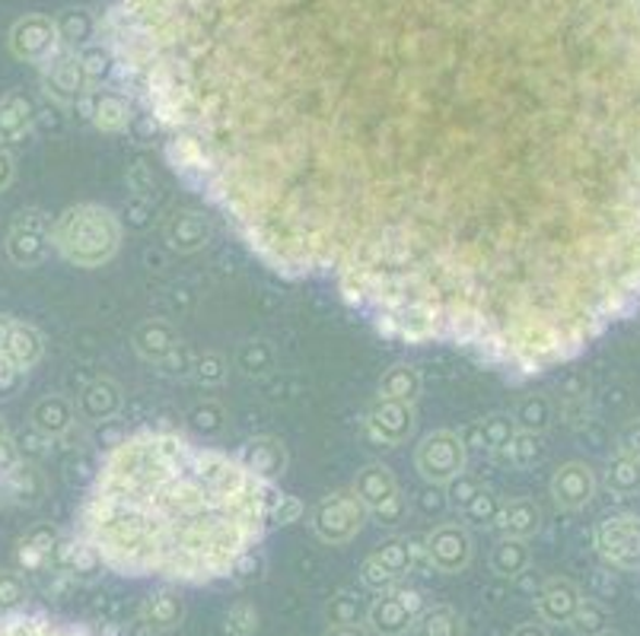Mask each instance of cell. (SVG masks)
Returning a JSON list of instances; mask_svg holds the SVG:
<instances>
[{"instance_id":"cell-19","label":"cell","mask_w":640,"mask_h":636,"mask_svg":"<svg viewBox=\"0 0 640 636\" xmlns=\"http://www.w3.org/2000/svg\"><path fill=\"white\" fill-rule=\"evenodd\" d=\"M131 344H134V353H137L144 363H160V366L182 347L179 332L172 328L167 319H147V322H140V325L134 328Z\"/></svg>"},{"instance_id":"cell-4","label":"cell","mask_w":640,"mask_h":636,"mask_svg":"<svg viewBox=\"0 0 640 636\" xmlns=\"http://www.w3.org/2000/svg\"><path fill=\"white\" fill-rule=\"evenodd\" d=\"M367 519H370V509L357 500L354 490L329 494L309 512V525H312L316 538L325 541V545H347L350 538L360 535Z\"/></svg>"},{"instance_id":"cell-31","label":"cell","mask_w":640,"mask_h":636,"mask_svg":"<svg viewBox=\"0 0 640 636\" xmlns=\"http://www.w3.org/2000/svg\"><path fill=\"white\" fill-rule=\"evenodd\" d=\"M602 484L612 497H635L640 490V459L615 452L605 465Z\"/></svg>"},{"instance_id":"cell-52","label":"cell","mask_w":640,"mask_h":636,"mask_svg":"<svg viewBox=\"0 0 640 636\" xmlns=\"http://www.w3.org/2000/svg\"><path fill=\"white\" fill-rule=\"evenodd\" d=\"M125 223H128L131 229H147L150 223H153V204H150V198H131L128 208H125Z\"/></svg>"},{"instance_id":"cell-29","label":"cell","mask_w":640,"mask_h":636,"mask_svg":"<svg viewBox=\"0 0 640 636\" xmlns=\"http://www.w3.org/2000/svg\"><path fill=\"white\" fill-rule=\"evenodd\" d=\"M421 373L411 366V363H395L389 366L380 379V398H389V401H402V404H415L421 398Z\"/></svg>"},{"instance_id":"cell-61","label":"cell","mask_w":640,"mask_h":636,"mask_svg":"<svg viewBox=\"0 0 640 636\" xmlns=\"http://www.w3.org/2000/svg\"><path fill=\"white\" fill-rule=\"evenodd\" d=\"M3 436H10V429H7V424H3V417H0V439H3Z\"/></svg>"},{"instance_id":"cell-34","label":"cell","mask_w":640,"mask_h":636,"mask_svg":"<svg viewBox=\"0 0 640 636\" xmlns=\"http://www.w3.org/2000/svg\"><path fill=\"white\" fill-rule=\"evenodd\" d=\"M516 421V429H526V433H545L549 426L555 424V404L545 398V395H526L513 414Z\"/></svg>"},{"instance_id":"cell-22","label":"cell","mask_w":640,"mask_h":636,"mask_svg":"<svg viewBox=\"0 0 640 636\" xmlns=\"http://www.w3.org/2000/svg\"><path fill=\"white\" fill-rule=\"evenodd\" d=\"M77 424V408L71 398L64 395H45L33 404V414H29V426L36 433H42L45 439H61L67 436Z\"/></svg>"},{"instance_id":"cell-54","label":"cell","mask_w":640,"mask_h":636,"mask_svg":"<svg viewBox=\"0 0 640 636\" xmlns=\"http://www.w3.org/2000/svg\"><path fill=\"white\" fill-rule=\"evenodd\" d=\"M58 532L51 528V525H36V528H29L26 535H23V545H29V548H36V551H42L51 557L54 551V545H58Z\"/></svg>"},{"instance_id":"cell-27","label":"cell","mask_w":640,"mask_h":636,"mask_svg":"<svg viewBox=\"0 0 640 636\" xmlns=\"http://www.w3.org/2000/svg\"><path fill=\"white\" fill-rule=\"evenodd\" d=\"M350 490L357 494V500H360L364 507L373 512L377 507H383L389 497L398 494V481H395V474H392L389 467L380 465V462H373V465L357 471Z\"/></svg>"},{"instance_id":"cell-45","label":"cell","mask_w":640,"mask_h":636,"mask_svg":"<svg viewBox=\"0 0 640 636\" xmlns=\"http://www.w3.org/2000/svg\"><path fill=\"white\" fill-rule=\"evenodd\" d=\"M10 325H13V319L10 315H0V395H7V391H13L20 382H23V373L10 363V357H7V335H10Z\"/></svg>"},{"instance_id":"cell-47","label":"cell","mask_w":640,"mask_h":636,"mask_svg":"<svg viewBox=\"0 0 640 636\" xmlns=\"http://www.w3.org/2000/svg\"><path fill=\"white\" fill-rule=\"evenodd\" d=\"M26 601V583L20 573H0V614H16Z\"/></svg>"},{"instance_id":"cell-20","label":"cell","mask_w":640,"mask_h":636,"mask_svg":"<svg viewBox=\"0 0 640 636\" xmlns=\"http://www.w3.org/2000/svg\"><path fill=\"white\" fill-rule=\"evenodd\" d=\"M236 459L249 467V471H256L258 477H264V481H274V477H281L287 471V449L274 436H253V439H246L239 446Z\"/></svg>"},{"instance_id":"cell-24","label":"cell","mask_w":640,"mask_h":636,"mask_svg":"<svg viewBox=\"0 0 640 636\" xmlns=\"http://www.w3.org/2000/svg\"><path fill=\"white\" fill-rule=\"evenodd\" d=\"M7 357H10V363H13L23 376H29V370H36L39 360L45 357L42 332H39L36 325H29V322L13 319L10 335H7Z\"/></svg>"},{"instance_id":"cell-8","label":"cell","mask_w":640,"mask_h":636,"mask_svg":"<svg viewBox=\"0 0 640 636\" xmlns=\"http://www.w3.org/2000/svg\"><path fill=\"white\" fill-rule=\"evenodd\" d=\"M3 252L16 264V267H36L42 264L51 249V216L42 211H23L16 213L7 239H3Z\"/></svg>"},{"instance_id":"cell-14","label":"cell","mask_w":640,"mask_h":636,"mask_svg":"<svg viewBox=\"0 0 640 636\" xmlns=\"http://www.w3.org/2000/svg\"><path fill=\"white\" fill-rule=\"evenodd\" d=\"M213 236V223L211 216L205 211H195V208H185V211H175L167 220L163 226V239L170 246V252L175 254H195L201 252Z\"/></svg>"},{"instance_id":"cell-28","label":"cell","mask_w":640,"mask_h":636,"mask_svg":"<svg viewBox=\"0 0 640 636\" xmlns=\"http://www.w3.org/2000/svg\"><path fill=\"white\" fill-rule=\"evenodd\" d=\"M494 525H497L507 538H522V541H529L532 535L542 532V509H539V503L526 500V497H519V500H504L501 515H497Z\"/></svg>"},{"instance_id":"cell-6","label":"cell","mask_w":640,"mask_h":636,"mask_svg":"<svg viewBox=\"0 0 640 636\" xmlns=\"http://www.w3.org/2000/svg\"><path fill=\"white\" fill-rule=\"evenodd\" d=\"M466 459H469V449H466L463 436L450 433V429H436L421 439V446L415 452V467L430 487H446L453 477H459L466 471Z\"/></svg>"},{"instance_id":"cell-16","label":"cell","mask_w":640,"mask_h":636,"mask_svg":"<svg viewBox=\"0 0 640 636\" xmlns=\"http://www.w3.org/2000/svg\"><path fill=\"white\" fill-rule=\"evenodd\" d=\"M122 404H125L122 385L115 379L99 376V379H93L81 391L74 408H77V417L86 421V424H109L122 411Z\"/></svg>"},{"instance_id":"cell-17","label":"cell","mask_w":640,"mask_h":636,"mask_svg":"<svg viewBox=\"0 0 640 636\" xmlns=\"http://www.w3.org/2000/svg\"><path fill=\"white\" fill-rule=\"evenodd\" d=\"M36 102L26 96V92H7L0 96V147H13V144H23L29 134H33V125H36Z\"/></svg>"},{"instance_id":"cell-18","label":"cell","mask_w":640,"mask_h":636,"mask_svg":"<svg viewBox=\"0 0 640 636\" xmlns=\"http://www.w3.org/2000/svg\"><path fill=\"white\" fill-rule=\"evenodd\" d=\"M0 494H3V503L39 507L45 500V494H48V481H45L42 467L23 459L13 471H7L0 477Z\"/></svg>"},{"instance_id":"cell-56","label":"cell","mask_w":640,"mask_h":636,"mask_svg":"<svg viewBox=\"0 0 640 636\" xmlns=\"http://www.w3.org/2000/svg\"><path fill=\"white\" fill-rule=\"evenodd\" d=\"M618 452L640 459V421H631L618 433Z\"/></svg>"},{"instance_id":"cell-5","label":"cell","mask_w":640,"mask_h":636,"mask_svg":"<svg viewBox=\"0 0 640 636\" xmlns=\"http://www.w3.org/2000/svg\"><path fill=\"white\" fill-rule=\"evenodd\" d=\"M427 601L421 589L395 586L389 593H380L367 604V631L377 636H405L411 634L415 621L424 614Z\"/></svg>"},{"instance_id":"cell-32","label":"cell","mask_w":640,"mask_h":636,"mask_svg":"<svg viewBox=\"0 0 640 636\" xmlns=\"http://www.w3.org/2000/svg\"><path fill=\"white\" fill-rule=\"evenodd\" d=\"M529 560H532V551H529V541L522 538H501L491 551V570L501 576V579H516L529 570Z\"/></svg>"},{"instance_id":"cell-51","label":"cell","mask_w":640,"mask_h":636,"mask_svg":"<svg viewBox=\"0 0 640 636\" xmlns=\"http://www.w3.org/2000/svg\"><path fill=\"white\" fill-rule=\"evenodd\" d=\"M264 573V557H261V551H249L243 553L239 560H236V566H233V573H230V579H236V583H253V579H258Z\"/></svg>"},{"instance_id":"cell-25","label":"cell","mask_w":640,"mask_h":636,"mask_svg":"<svg viewBox=\"0 0 640 636\" xmlns=\"http://www.w3.org/2000/svg\"><path fill=\"white\" fill-rule=\"evenodd\" d=\"M137 618L147 621L153 631L170 634V631H175V627L182 624V618H185V601H182V595L175 593L170 583H167L163 589H153V593L144 598Z\"/></svg>"},{"instance_id":"cell-59","label":"cell","mask_w":640,"mask_h":636,"mask_svg":"<svg viewBox=\"0 0 640 636\" xmlns=\"http://www.w3.org/2000/svg\"><path fill=\"white\" fill-rule=\"evenodd\" d=\"M322 636H370V634L357 624V627H325V634Z\"/></svg>"},{"instance_id":"cell-38","label":"cell","mask_w":640,"mask_h":636,"mask_svg":"<svg viewBox=\"0 0 640 636\" xmlns=\"http://www.w3.org/2000/svg\"><path fill=\"white\" fill-rule=\"evenodd\" d=\"M364 618H367V608L357 601V595L354 593L332 595L329 604H325V621H329V627H357V624H364Z\"/></svg>"},{"instance_id":"cell-58","label":"cell","mask_w":640,"mask_h":636,"mask_svg":"<svg viewBox=\"0 0 640 636\" xmlns=\"http://www.w3.org/2000/svg\"><path fill=\"white\" fill-rule=\"evenodd\" d=\"M510 636H549V627L545 624H519Z\"/></svg>"},{"instance_id":"cell-43","label":"cell","mask_w":640,"mask_h":636,"mask_svg":"<svg viewBox=\"0 0 640 636\" xmlns=\"http://www.w3.org/2000/svg\"><path fill=\"white\" fill-rule=\"evenodd\" d=\"M230 376V363H226V357L223 353H198L195 360H192V379L198 382V385H205V388H213V385H223Z\"/></svg>"},{"instance_id":"cell-12","label":"cell","mask_w":640,"mask_h":636,"mask_svg":"<svg viewBox=\"0 0 640 636\" xmlns=\"http://www.w3.org/2000/svg\"><path fill=\"white\" fill-rule=\"evenodd\" d=\"M77 109H81V115H84L86 122L96 130H102V134H122L134 122V102L119 89L89 86L81 96Z\"/></svg>"},{"instance_id":"cell-3","label":"cell","mask_w":640,"mask_h":636,"mask_svg":"<svg viewBox=\"0 0 640 636\" xmlns=\"http://www.w3.org/2000/svg\"><path fill=\"white\" fill-rule=\"evenodd\" d=\"M51 249L74 267H102L122 249V216L102 204H74L51 220Z\"/></svg>"},{"instance_id":"cell-48","label":"cell","mask_w":640,"mask_h":636,"mask_svg":"<svg viewBox=\"0 0 640 636\" xmlns=\"http://www.w3.org/2000/svg\"><path fill=\"white\" fill-rule=\"evenodd\" d=\"M303 503H299V497L294 494H281L278 490V497H274V507H271V525H294L303 519Z\"/></svg>"},{"instance_id":"cell-62","label":"cell","mask_w":640,"mask_h":636,"mask_svg":"<svg viewBox=\"0 0 640 636\" xmlns=\"http://www.w3.org/2000/svg\"><path fill=\"white\" fill-rule=\"evenodd\" d=\"M599 636H618V634H608V631H605V634H599Z\"/></svg>"},{"instance_id":"cell-26","label":"cell","mask_w":640,"mask_h":636,"mask_svg":"<svg viewBox=\"0 0 640 636\" xmlns=\"http://www.w3.org/2000/svg\"><path fill=\"white\" fill-rule=\"evenodd\" d=\"M54 29H58L64 48L81 51V48L99 39V13H93L86 7H67L54 16Z\"/></svg>"},{"instance_id":"cell-23","label":"cell","mask_w":640,"mask_h":636,"mask_svg":"<svg viewBox=\"0 0 640 636\" xmlns=\"http://www.w3.org/2000/svg\"><path fill=\"white\" fill-rule=\"evenodd\" d=\"M0 636H99L96 631H86L71 621H54L48 614H3L0 618Z\"/></svg>"},{"instance_id":"cell-41","label":"cell","mask_w":640,"mask_h":636,"mask_svg":"<svg viewBox=\"0 0 640 636\" xmlns=\"http://www.w3.org/2000/svg\"><path fill=\"white\" fill-rule=\"evenodd\" d=\"M501 507H504V500H501L494 490L478 487V494H475L459 512H463V519H466L469 525H494L497 515H501Z\"/></svg>"},{"instance_id":"cell-15","label":"cell","mask_w":640,"mask_h":636,"mask_svg":"<svg viewBox=\"0 0 640 636\" xmlns=\"http://www.w3.org/2000/svg\"><path fill=\"white\" fill-rule=\"evenodd\" d=\"M596 497V474L583 462H567L552 474V500L561 509H583Z\"/></svg>"},{"instance_id":"cell-13","label":"cell","mask_w":640,"mask_h":636,"mask_svg":"<svg viewBox=\"0 0 640 636\" xmlns=\"http://www.w3.org/2000/svg\"><path fill=\"white\" fill-rule=\"evenodd\" d=\"M364 429L380 446H402L415 433V404L377 398L364 414Z\"/></svg>"},{"instance_id":"cell-21","label":"cell","mask_w":640,"mask_h":636,"mask_svg":"<svg viewBox=\"0 0 640 636\" xmlns=\"http://www.w3.org/2000/svg\"><path fill=\"white\" fill-rule=\"evenodd\" d=\"M583 595L580 589L570 583V579H549L542 589H539V598H536V608H539V618L545 624H555V627H567L574 611L580 608Z\"/></svg>"},{"instance_id":"cell-33","label":"cell","mask_w":640,"mask_h":636,"mask_svg":"<svg viewBox=\"0 0 640 636\" xmlns=\"http://www.w3.org/2000/svg\"><path fill=\"white\" fill-rule=\"evenodd\" d=\"M418 551H421V548H418L411 538H389V541H383V545L373 551V557L383 563L395 579H402V576H408V573L415 570Z\"/></svg>"},{"instance_id":"cell-42","label":"cell","mask_w":640,"mask_h":636,"mask_svg":"<svg viewBox=\"0 0 640 636\" xmlns=\"http://www.w3.org/2000/svg\"><path fill=\"white\" fill-rule=\"evenodd\" d=\"M507 459H510L516 467L539 465V462L545 459V442H542V433H526V429H516L510 449H507Z\"/></svg>"},{"instance_id":"cell-10","label":"cell","mask_w":640,"mask_h":636,"mask_svg":"<svg viewBox=\"0 0 640 636\" xmlns=\"http://www.w3.org/2000/svg\"><path fill=\"white\" fill-rule=\"evenodd\" d=\"M421 551H424L427 563H430L436 573L456 576V573H463L471 563L475 545H471V535L466 525H459V522H443V525H436V528L427 535Z\"/></svg>"},{"instance_id":"cell-57","label":"cell","mask_w":640,"mask_h":636,"mask_svg":"<svg viewBox=\"0 0 640 636\" xmlns=\"http://www.w3.org/2000/svg\"><path fill=\"white\" fill-rule=\"evenodd\" d=\"M13 178H16V157L7 147H0V191H7Z\"/></svg>"},{"instance_id":"cell-53","label":"cell","mask_w":640,"mask_h":636,"mask_svg":"<svg viewBox=\"0 0 640 636\" xmlns=\"http://www.w3.org/2000/svg\"><path fill=\"white\" fill-rule=\"evenodd\" d=\"M128 185L131 191L137 195V198H147L153 188H157V178H153V170L147 166V163H134L128 166Z\"/></svg>"},{"instance_id":"cell-55","label":"cell","mask_w":640,"mask_h":636,"mask_svg":"<svg viewBox=\"0 0 640 636\" xmlns=\"http://www.w3.org/2000/svg\"><path fill=\"white\" fill-rule=\"evenodd\" d=\"M373 515L383 522V525H398L402 519H405V497L402 494H395V497H389L383 507L373 509Z\"/></svg>"},{"instance_id":"cell-11","label":"cell","mask_w":640,"mask_h":636,"mask_svg":"<svg viewBox=\"0 0 640 636\" xmlns=\"http://www.w3.org/2000/svg\"><path fill=\"white\" fill-rule=\"evenodd\" d=\"M39 80H42V92L58 102V105H77L81 96L89 89V80L81 64V54L74 48H61L51 61H45L39 67Z\"/></svg>"},{"instance_id":"cell-9","label":"cell","mask_w":640,"mask_h":636,"mask_svg":"<svg viewBox=\"0 0 640 636\" xmlns=\"http://www.w3.org/2000/svg\"><path fill=\"white\" fill-rule=\"evenodd\" d=\"M10 51L16 61L23 64H36L42 67L45 61H51L64 45H61V36L54 29V16H45V13H26L13 23L10 29Z\"/></svg>"},{"instance_id":"cell-49","label":"cell","mask_w":640,"mask_h":636,"mask_svg":"<svg viewBox=\"0 0 640 636\" xmlns=\"http://www.w3.org/2000/svg\"><path fill=\"white\" fill-rule=\"evenodd\" d=\"M478 487H481V484H478L471 474L463 471L459 477H453V481L446 484V503H450L453 509H463L466 503H469L471 497L478 494Z\"/></svg>"},{"instance_id":"cell-35","label":"cell","mask_w":640,"mask_h":636,"mask_svg":"<svg viewBox=\"0 0 640 636\" xmlns=\"http://www.w3.org/2000/svg\"><path fill=\"white\" fill-rule=\"evenodd\" d=\"M415 636H463V618L450 604L424 608V614L411 627Z\"/></svg>"},{"instance_id":"cell-37","label":"cell","mask_w":640,"mask_h":636,"mask_svg":"<svg viewBox=\"0 0 640 636\" xmlns=\"http://www.w3.org/2000/svg\"><path fill=\"white\" fill-rule=\"evenodd\" d=\"M481 429V446L494 456H507L513 436H516V421L507 414H491L488 421L478 424Z\"/></svg>"},{"instance_id":"cell-60","label":"cell","mask_w":640,"mask_h":636,"mask_svg":"<svg viewBox=\"0 0 640 636\" xmlns=\"http://www.w3.org/2000/svg\"><path fill=\"white\" fill-rule=\"evenodd\" d=\"M157 634H160V631H153L147 621H140V618H137V621H134V624L128 627V634L125 636H157Z\"/></svg>"},{"instance_id":"cell-39","label":"cell","mask_w":640,"mask_h":636,"mask_svg":"<svg viewBox=\"0 0 640 636\" xmlns=\"http://www.w3.org/2000/svg\"><path fill=\"white\" fill-rule=\"evenodd\" d=\"M81 54V64H84V74L89 86H99L102 80H109L112 77V71H115V61H112V51L106 48V42H89L86 48L77 51Z\"/></svg>"},{"instance_id":"cell-44","label":"cell","mask_w":640,"mask_h":636,"mask_svg":"<svg viewBox=\"0 0 640 636\" xmlns=\"http://www.w3.org/2000/svg\"><path fill=\"white\" fill-rule=\"evenodd\" d=\"M258 608L253 601H236L226 618H223V631L230 636H256L258 634Z\"/></svg>"},{"instance_id":"cell-40","label":"cell","mask_w":640,"mask_h":636,"mask_svg":"<svg viewBox=\"0 0 640 636\" xmlns=\"http://www.w3.org/2000/svg\"><path fill=\"white\" fill-rule=\"evenodd\" d=\"M570 631L577 636H599L608 631V611L599 604L596 598H583L580 601V608L574 611V618H570V624H567Z\"/></svg>"},{"instance_id":"cell-2","label":"cell","mask_w":640,"mask_h":636,"mask_svg":"<svg viewBox=\"0 0 640 636\" xmlns=\"http://www.w3.org/2000/svg\"><path fill=\"white\" fill-rule=\"evenodd\" d=\"M278 487L236 456L179 429H137L96 467L77 538L128 579L208 586L271 528Z\"/></svg>"},{"instance_id":"cell-1","label":"cell","mask_w":640,"mask_h":636,"mask_svg":"<svg viewBox=\"0 0 640 636\" xmlns=\"http://www.w3.org/2000/svg\"><path fill=\"white\" fill-rule=\"evenodd\" d=\"M112 80L258 261L513 382L640 309V0H109Z\"/></svg>"},{"instance_id":"cell-50","label":"cell","mask_w":640,"mask_h":636,"mask_svg":"<svg viewBox=\"0 0 640 636\" xmlns=\"http://www.w3.org/2000/svg\"><path fill=\"white\" fill-rule=\"evenodd\" d=\"M16 446H20V456H23L26 462H36V465H39V459H45L48 449H51V439H45L42 433H36V429L29 426V433H23V436L16 439Z\"/></svg>"},{"instance_id":"cell-30","label":"cell","mask_w":640,"mask_h":636,"mask_svg":"<svg viewBox=\"0 0 640 636\" xmlns=\"http://www.w3.org/2000/svg\"><path fill=\"white\" fill-rule=\"evenodd\" d=\"M236 370L249 379H261V376H271L278 370V350L274 344L264 338H253L246 344H239L236 350Z\"/></svg>"},{"instance_id":"cell-7","label":"cell","mask_w":640,"mask_h":636,"mask_svg":"<svg viewBox=\"0 0 640 636\" xmlns=\"http://www.w3.org/2000/svg\"><path fill=\"white\" fill-rule=\"evenodd\" d=\"M593 548L615 570H638L640 566V515L618 512L605 515L593 532Z\"/></svg>"},{"instance_id":"cell-46","label":"cell","mask_w":640,"mask_h":636,"mask_svg":"<svg viewBox=\"0 0 640 636\" xmlns=\"http://www.w3.org/2000/svg\"><path fill=\"white\" fill-rule=\"evenodd\" d=\"M360 583L367 586V589H373V593H389V589H395L398 586V579L385 570L383 563L370 553L364 563H360Z\"/></svg>"},{"instance_id":"cell-36","label":"cell","mask_w":640,"mask_h":636,"mask_svg":"<svg viewBox=\"0 0 640 636\" xmlns=\"http://www.w3.org/2000/svg\"><path fill=\"white\" fill-rule=\"evenodd\" d=\"M185 421H188V426H192L198 436L211 439V436H220L223 426H226V408H223L220 401H213V398H205V401H198V404L188 411Z\"/></svg>"}]
</instances>
